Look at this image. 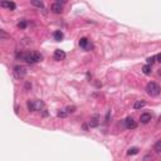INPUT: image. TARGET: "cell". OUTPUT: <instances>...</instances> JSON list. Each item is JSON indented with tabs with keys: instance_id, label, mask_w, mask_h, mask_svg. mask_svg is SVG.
<instances>
[{
	"instance_id": "6da1fadb",
	"label": "cell",
	"mask_w": 161,
	"mask_h": 161,
	"mask_svg": "<svg viewBox=\"0 0 161 161\" xmlns=\"http://www.w3.org/2000/svg\"><path fill=\"white\" fill-rule=\"evenodd\" d=\"M17 57L19 58L20 57L21 59H24L25 62H28V63H37V62H40L42 61V55L39 54V53H37V52H30V53H24V54H17Z\"/></svg>"
},
{
	"instance_id": "7a4b0ae2",
	"label": "cell",
	"mask_w": 161,
	"mask_h": 161,
	"mask_svg": "<svg viewBox=\"0 0 161 161\" xmlns=\"http://www.w3.org/2000/svg\"><path fill=\"white\" fill-rule=\"evenodd\" d=\"M146 92L151 97H156L160 94L161 88H160L159 84L155 83V82H150V83H147V86H146Z\"/></svg>"
},
{
	"instance_id": "3957f363",
	"label": "cell",
	"mask_w": 161,
	"mask_h": 161,
	"mask_svg": "<svg viewBox=\"0 0 161 161\" xmlns=\"http://www.w3.org/2000/svg\"><path fill=\"white\" fill-rule=\"evenodd\" d=\"M27 106H28V110H29V111H31V112H34V111H40V110L44 108V103H43L40 100L28 101Z\"/></svg>"
},
{
	"instance_id": "277c9868",
	"label": "cell",
	"mask_w": 161,
	"mask_h": 161,
	"mask_svg": "<svg viewBox=\"0 0 161 161\" xmlns=\"http://www.w3.org/2000/svg\"><path fill=\"white\" fill-rule=\"evenodd\" d=\"M13 73H14L15 78L21 79V78H24L27 75V68L23 67V65H15L14 69H13Z\"/></svg>"
},
{
	"instance_id": "5b68a950",
	"label": "cell",
	"mask_w": 161,
	"mask_h": 161,
	"mask_svg": "<svg viewBox=\"0 0 161 161\" xmlns=\"http://www.w3.org/2000/svg\"><path fill=\"white\" fill-rule=\"evenodd\" d=\"M125 126H126V128H128V130H135V128L137 127V122L132 117H127L125 120Z\"/></svg>"
},
{
	"instance_id": "8992f818",
	"label": "cell",
	"mask_w": 161,
	"mask_h": 161,
	"mask_svg": "<svg viewBox=\"0 0 161 161\" xmlns=\"http://www.w3.org/2000/svg\"><path fill=\"white\" fill-rule=\"evenodd\" d=\"M100 122H101V117H100V115H93L92 117L90 118V121H88V125H90V127H97V126L100 125Z\"/></svg>"
},
{
	"instance_id": "52a82bcc",
	"label": "cell",
	"mask_w": 161,
	"mask_h": 161,
	"mask_svg": "<svg viewBox=\"0 0 161 161\" xmlns=\"http://www.w3.org/2000/svg\"><path fill=\"white\" fill-rule=\"evenodd\" d=\"M79 47L84 50H90L91 48H92V43H91L87 38H81L79 39Z\"/></svg>"
},
{
	"instance_id": "ba28073f",
	"label": "cell",
	"mask_w": 161,
	"mask_h": 161,
	"mask_svg": "<svg viewBox=\"0 0 161 161\" xmlns=\"http://www.w3.org/2000/svg\"><path fill=\"white\" fill-rule=\"evenodd\" d=\"M53 57H54L55 61H63V59L65 58V52L64 50H61V49H55Z\"/></svg>"
},
{
	"instance_id": "9c48e42d",
	"label": "cell",
	"mask_w": 161,
	"mask_h": 161,
	"mask_svg": "<svg viewBox=\"0 0 161 161\" xmlns=\"http://www.w3.org/2000/svg\"><path fill=\"white\" fill-rule=\"evenodd\" d=\"M52 11L54 13V14H61V13L63 11V6L61 4V1H57L52 5Z\"/></svg>"
},
{
	"instance_id": "30bf717a",
	"label": "cell",
	"mask_w": 161,
	"mask_h": 161,
	"mask_svg": "<svg viewBox=\"0 0 161 161\" xmlns=\"http://www.w3.org/2000/svg\"><path fill=\"white\" fill-rule=\"evenodd\" d=\"M151 118H152L151 113H142V115L140 116V121L142 122V124H149L151 121Z\"/></svg>"
},
{
	"instance_id": "8fae6325",
	"label": "cell",
	"mask_w": 161,
	"mask_h": 161,
	"mask_svg": "<svg viewBox=\"0 0 161 161\" xmlns=\"http://www.w3.org/2000/svg\"><path fill=\"white\" fill-rule=\"evenodd\" d=\"M1 6H3V8H8L9 10H15L17 4H15V3H13V1H3Z\"/></svg>"
},
{
	"instance_id": "7c38bea8",
	"label": "cell",
	"mask_w": 161,
	"mask_h": 161,
	"mask_svg": "<svg viewBox=\"0 0 161 161\" xmlns=\"http://www.w3.org/2000/svg\"><path fill=\"white\" fill-rule=\"evenodd\" d=\"M145 106H146V102H145L144 100H141V101H137V102H135L134 108H135V110H141V108H144Z\"/></svg>"
},
{
	"instance_id": "4fadbf2b",
	"label": "cell",
	"mask_w": 161,
	"mask_h": 161,
	"mask_svg": "<svg viewBox=\"0 0 161 161\" xmlns=\"http://www.w3.org/2000/svg\"><path fill=\"white\" fill-rule=\"evenodd\" d=\"M53 37H54V39L57 40V42H61V40L63 39V33L61 30H55L54 33H53Z\"/></svg>"
},
{
	"instance_id": "5bb4252c",
	"label": "cell",
	"mask_w": 161,
	"mask_h": 161,
	"mask_svg": "<svg viewBox=\"0 0 161 161\" xmlns=\"http://www.w3.org/2000/svg\"><path fill=\"white\" fill-rule=\"evenodd\" d=\"M138 147H131V149H128L127 151V155H136V154H138Z\"/></svg>"
},
{
	"instance_id": "9a60e30c",
	"label": "cell",
	"mask_w": 161,
	"mask_h": 161,
	"mask_svg": "<svg viewBox=\"0 0 161 161\" xmlns=\"http://www.w3.org/2000/svg\"><path fill=\"white\" fill-rule=\"evenodd\" d=\"M142 72L146 75H149V74H151V67L150 65H147V64H145L144 67H142Z\"/></svg>"
},
{
	"instance_id": "2e32d148",
	"label": "cell",
	"mask_w": 161,
	"mask_h": 161,
	"mask_svg": "<svg viewBox=\"0 0 161 161\" xmlns=\"http://www.w3.org/2000/svg\"><path fill=\"white\" fill-rule=\"evenodd\" d=\"M27 25H28L27 20H21V21H19V23H18V27L20 28V29H24V28H27Z\"/></svg>"
},
{
	"instance_id": "e0dca14e",
	"label": "cell",
	"mask_w": 161,
	"mask_h": 161,
	"mask_svg": "<svg viewBox=\"0 0 161 161\" xmlns=\"http://www.w3.org/2000/svg\"><path fill=\"white\" fill-rule=\"evenodd\" d=\"M31 5L38 6V8H44V5H43L42 1H35V0H33V1H31Z\"/></svg>"
},
{
	"instance_id": "ac0fdd59",
	"label": "cell",
	"mask_w": 161,
	"mask_h": 161,
	"mask_svg": "<svg viewBox=\"0 0 161 161\" xmlns=\"http://www.w3.org/2000/svg\"><path fill=\"white\" fill-rule=\"evenodd\" d=\"M155 59H156V55L155 57H150V58L147 59V65H150V67H151V65L155 63Z\"/></svg>"
},
{
	"instance_id": "d6986e66",
	"label": "cell",
	"mask_w": 161,
	"mask_h": 161,
	"mask_svg": "<svg viewBox=\"0 0 161 161\" xmlns=\"http://www.w3.org/2000/svg\"><path fill=\"white\" fill-rule=\"evenodd\" d=\"M155 150L159 151V152H161V140H159L155 144Z\"/></svg>"
},
{
	"instance_id": "ffe728a7",
	"label": "cell",
	"mask_w": 161,
	"mask_h": 161,
	"mask_svg": "<svg viewBox=\"0 0 161 161\" xmlns=\"http://www.w3.org/2000/svg\"><path fill=\"white\" fill-rule=\"evenodd\" d=\"M68 112H64V111H59L58 112V117H67Z\"/></svg>"
},
{
	"instance_id": "44dd1931",
	"label": "cell",
	"mask_w": 161,
	"mask_h": 161,
	"mask_svg": "<svg viewBox=\"0 0 161 161\" xmlns=\"http://www.w3.org/2000/svg\"><path fill=\"white\" fill-rule=\"evenodd\" d=\"M74 110H75V107H74V106L68 107V108H67V112H68V113H72V112H74Z\"/></svg>"
},
{
	"instance_id": "7402d4cb",
	"label": "cell",
	"mask_w": 161,
	"mask_h": 161,
	"mask_svg": "<svg viewBox=\"0 0 161 161\" xmlns=\"http://www.w3.org/2000/svg\"><path fill=\"white\" fill-rule=\"evenodd\" d=\"M156 61L161 63V53H159V54H157V55H156Z\"/></svg>"
},
{
	"instance_id": "603a6c76",
	"label": "cell",
	"mask_w": 161,
	"mask_h": 161,
	"mask_svg": "<svg viewBox=\"0 0 161 161\" xmlns=\"http://www.w3.org/2000/svg\"><path fill=\"white\" fill-rule=\"evenodd\" d=\"M159 75L161 77V69H159Z\"/></svg>"
}]
</instances>
